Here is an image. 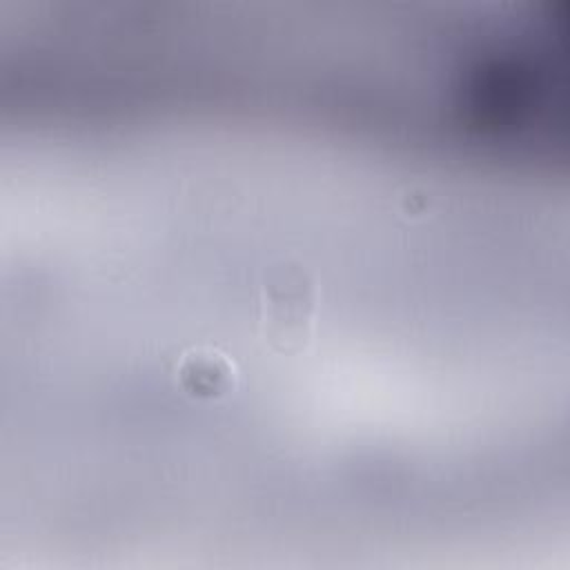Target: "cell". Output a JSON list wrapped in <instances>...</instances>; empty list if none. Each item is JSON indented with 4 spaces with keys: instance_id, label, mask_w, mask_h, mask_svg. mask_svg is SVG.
I'll list each match as a JSON object with an SVG mask.
<instances>
[{
    "instance_id": "cell-1",
    "label": "cell",
    "mask_w": 570,
    "mask_h": 570,
    "mask_svg": "<svg viewBox=\"0 0 570 570\" xmlns=\"http://www.w3.org/2000/svg\"><path fill=\"white\" fill-rule=\"evenodd\" d=\"M318 285L294 263L272 267L254 303L261 336L281 354H296L314 334Z\"/></svg>"
},
{
    "instance_id": "cell-2",
    "label": "cell",
    "mask_w": 570,
    "mask_h": 570,
    "mask_svg": "<svg viewBox=\"0 0 570 570\" xmlns=\"http://www.w3.org/2000/svg\"><path fill=\"white\" fill-rule=\"evenodd\" d=\"M178 387L198 401H218L234 392L238 372L234 361L212 347H196L180 354L176 363Z\"/></svg>"
}]
</instances>
